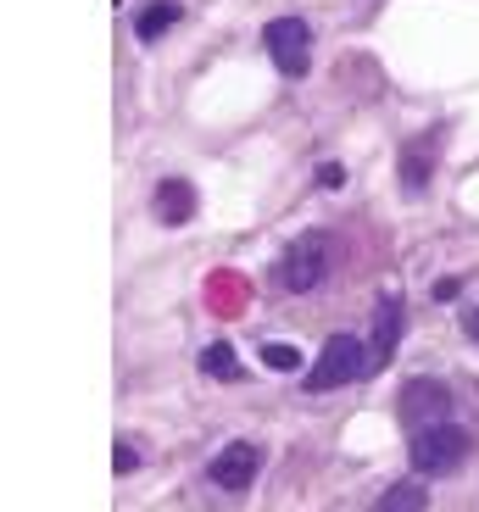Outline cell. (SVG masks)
Wrapping results in <instances>:
<instances>
[{
	"label": "cell",
	"mask_w": 479,
	"mask_h": 512,
	"mask_svg": "<svg viewBox=\"0 0 479 512\" xmlns=\"http://www.w3.org/2000/svg\"><path fill=\"white\" fill-rule=\"evenodd\" d=\"M396 340H402V301L396 295H385L379 301V312H374V340H368V362H385L390 351H396Z\"/></svg>",
	"instance_id": "52a82bcc"
},
{
	"label": "cell",
	"mask_w": 479,
	"mask_h": 512,
	"mask_svg": "<svg viewBox=\"0 0 479 512\" xmlns=\"http://www.w3.org/2000/svg\"><path fill=\"white\" fill-rule=\"evenodd\" d=\"M324 279H329V234L324 229L296 234L290 251L279 256V284H285L290 295H307V290H318Z\"/></svg>",
	"instance_id": "6da1fadb"
},
{
	"label": "cell",
	"mask_w": 479,
	"mask_h": 512,
	"mask_svg": "<svg viewBox=\"0 0 479 512\" xmlns=\"http://www.w3.org/2000/svg\"><path fill=\"white\" fill-rule=\"evenodd\" d=\"M112 468H117V474H134V468H140V451H134L129 440H117V446H112Z\"/></svg>",
	"instance_id": "5bb4252c"
},
{
	"label": "cell",
	"mask_w": 479,
	"mask_h": 512,
	"mask_svg": "<svg viewBox=\"0 0 479 512\" xmlns=\"http://www.w3.org/2000/svg\"><path fill=\"white\" fill-rule=\"evenodd\" d=\"M396 407H402L407 429L424 435V429H435V423H452V418H446V412H452V390H446L441 379H407Z\"/></svg>",
	"instance_id": "277c9868"
},
{
	"label": "cell",
	"mask_w": 479,
	"mask_h": 512,
	"mask_svg": "<svg viewBox=\"0 0 479 512\" xmlns=\"http://www.w3.org/2000/svg\"><path fill=\"white\" fill-rule=\"evenodd\" d=\"M424 507H429L424 479H402V485H390L385 496H379V512H424Z\"/></svg>",
	"instance_id": "9c48e42d"
},
{
	"label": "cell",
	"mask_w": 479,
	"mask_h": 512,
	"mask_svg": "<svg viewBox=\"0 0 479 512\" xmlns=\"http://www.w3.org/2000/svg\"><path fill=\"white\" fill-rule=\"evenodd\" d=\"M468 334H474V340H479V307L468 312Z\"/></svg>",
	"instance_id": "2e32d148"
},
{
	"label": "cell",
	"mask_w": 479,
	"mask_h": 512,
	"mask_svg": "<svg viewBox=\"0 0 479 512\" xmlns=\"http://www.w3.org/2000/svg\"><path fill=\"white\" fill-rule=\"evenodd\" d=\"M173 23H179V6H173V0H151V6L140 12V23H134V34H140L145 45H156Z\"/></svg>",
	"instance_id": "30bf717a"
},
{
	"label": "cell",
	"mask_w": 479,
	"mask_h": 512,
	"mask_svg": "<svg viewBox=\"0 0 479 512\" xmlns=\"http://www.w3.org/2000/svg\"><path fill=\"white\" fill-rule=\"evenodd\" d=\"M318 184H324V190H340V184H346V167H340V162H324V167H318Z\"/></svg>",
	"instance_id": "9a60e30c"
},
{
	"label": "cell",
	"mask_w": 479,
	"mask_h": 512,
	"mask_svg": "<svg viewBox=\"0 0 479 512\" xmlns=\"http://www.w3.org/2000/svg\"><path fill=\"white\" fill-rule=\"evenodd\" d=\"M468 429H457V423H435V429H424V435H413V468L418 474H457L468 457Z\"/></svg>",
	"instance_id": "3957f363"
},
{
	"label": "cell",
	"mask_w": 479,
	"mask_h": 512,
	"mask_svg": "<svg viewBox=\"0 0 479 512\" xmlns=\"http://www.w3.org/2000/svg\"><path fill=\"white\" fill-rule=\"evenodd\" d=\"M262 45H268L273 67L290 78H301L312 67V28L301 23V17H279V23L262 28Z\"/></svg>",
	"instance_id": "5b68a950"
},
{
	"label": "cell",
	"mask_w": 479,
	"mask_h": 512,
	"mask_svg": "<svg viewBox=\"0 0 479 512\" xmlns=\"http://www.w3.org/2000/svg\"><path fill=\"white\" fill-rule=\"evenodd\" d=\"M262 362H268L273 373H296L301 368V351L285 346V340H268V346H262Z\"/></svg>",
	"instance_id": "4fadbf2b"
},
{
	"label": "cell",
	"mask_w": 479,
	"mask_h": 512,
	"mask_svg": "<svg viewBox=\"0 0 479 512\" xmlns=\"http://www.w3.org/2000/svg\"><path fill=\"white\" fill-rule=\"evenodd\" d=\"M368 368H374V362H368V346H363V340L335 334V340L324 346V357H318V368L307 373V390H318V396H324V390H340V384H357Z\"/></svg>",
	"instance_id": "7a4b0ae2"
},
{
	"label": "cell",
	"mask_w": 479,
	"mask_h": 512,
	"mask_svg": "<svg viewBox=\"0 0 479 512\" xmlns=\"http://www.w3.org/2000/svg\"><path fill=\"white\" fill-rule=\"evenodd\" d=\"M429 173H435V156H429V145L418 140V145H407V156H402V184H407V195H418L429 184Z\"/></svg>",
	"instance_id": "8fae6325"
},
{
	"label": "cell",
	"mask_w": 479,
	"mask_h": 512,
	"mask_svg": "<svg viewBox=\"0 0 479 512\" xmlns=\"http://www.w3.org/2000/svg\"><path fill=\"white\" fill-rule=\"evenodd\" d=\"M201 368H207L212 379H223V384H229V379H240V362H234V351L223 346V340H218V346H207V351H201Z\"/></svg>",
	"instance_id": "7c38bea8"
},
{
	"label": "cell",
	"mask_w": 479,
	"mask_h": 512,
	"mask_svg": "<svg viewBox=\"0 0 479 512\" xmlns=\"http://www.w3.org/2000/svg\"><path fill=\"white\" fill-rule=\"evenodd\" d=\"M257 446L251 440H234V446H223L218 457H212V485L218 490H246L251 479H257Z\"/></svg>",
	"instance_id": "8992f818"
},
{
	"label": "cell",
	"mask_w": 479,
	"mask_h": 512,
	"mask_svg": "<svg viewBox=\"0 0 479 512\" xmlns=\"http://www.w3.org/2000/svg\"><path fill=\"white\" fill-rule=\"evenodd\" d=\"M190 212H195V190L184 179H168L156 190V218L162 223H190Z\"/></svg>",
	"instance_id": "ba28073f"
}]
</instances>
